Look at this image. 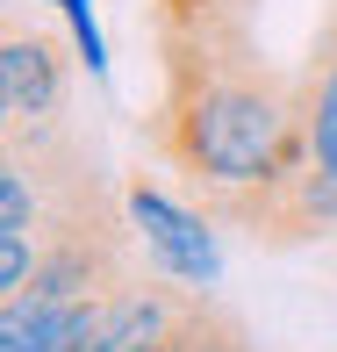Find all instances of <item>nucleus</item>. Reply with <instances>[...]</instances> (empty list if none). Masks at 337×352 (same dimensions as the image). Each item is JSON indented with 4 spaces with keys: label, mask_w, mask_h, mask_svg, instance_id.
Listing matches in <instances>:
<instances>
[{
    "label": "nucleus",
    "mask_w": 337,
    "mask_h": 352,
    "mask_svg": "<svg viewBox=\"0 0 337 352\" xmlns=\"http://www.w3.org/2000/svg\"><path fill=\"white\" fill-rule=\"evenodd\" d=\"M158 94L143 144L216 223L259 187L301 130V79H287L251 36V0H151Z\"/></svg>",
    "instance_id": "1"
},
{
    "label": "nucleus",
    "mask_w": 337,
    "mask_h": 352,
    "mask_svg": "<svg viewBox=\"0 0 337 352\" xmlns=\"http://www.w3.org/2000/svg\"><path fill=\"white\" fill-rule=\"evenodd\" d=\"M65 51L43 29L8 22L0 36V116H8V144H58L65 137Z\"/></svg>",
    "instance_id": "2"
},
{
    "label": "nucleus",
    "mask_w": 337,
    "mask_h": 352,
    "mask_svg": "<svg viewBox=\"0 0 337 352\" xmlns=\"http://www.w3.org/2000/svg\"><path fill=\"white\" fill-rule=\"evenodd\" d=\"M122 209H130L137 237H143V259L158 266L165 280H216V245H208V216L201 209H180V201H165L151 180H130L122 187Z\"/></svg>",
    "instance_id": "3"
},
{
    "label": "nucleus",
    "mask_w": 337,
    "mask_h": 352,
    "mask_svg": "<svg viewBox=\"0 0 337 352\" xmlns=\"http://www.w3.org/2000/svg\"><path fill=\"white\" fill-rule=\"evenodd\" d=\"M301 130H309V158L337 173V8L316 29V51L301 65Z\"/></svg>",
    "instance_id": "4"
},
{
    "label": "nucleus",
    "mask_w": 337,
    "mask_h": 352,
    "mask_svg": "<svg viewBox=\"0 0 337 352\" xmlns=\"http://www.w3.org/2000/svg\"><path fill=\"white\" fill-rule=\"evenodd\" d=\"M65 8H72V14H86V0H65Z\"/></svg>",
    "instance_id": "5"
}]
</instances>
